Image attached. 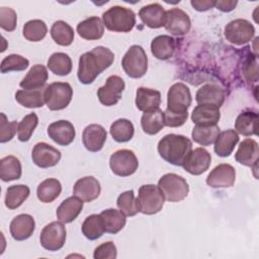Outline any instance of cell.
<instances>
[{
    "label": "cell",
    "instance_id": "cell-1",
    "mask_svg": "<svg viewBox=\"0 0 259 259\" xmlns=\"http://www.w3.org/2000/svg\"><path fill=\"white\" fill-rule=\"evenodd\" d=\"M114 61V54L105 47H96L84 53L79 59L77 76L82 84H91L98 75L109 68Z\"/></svg>",
    "mask_w": 259,
    "mask_h": 259
},
{
    "label": "cell",
    "instance_id": "cell-2",
    "mask_svg": "<svg viewBox=\"0 0 259 259\" xmlns=\"http://www.w3.org/2000/svg\"><path fill=\"white\" fill-rule=\"evenodd\" d=\"M157 149L166 162L181 166L187 154L192 150V143L185 136L169 134L159 141Z\"/></svg>",
    "mask_w": 259,
    "mask_h": 259
},
{
    "label": "cell",
    "instance_id": "cell-3",
    "mask_svg": "<svg viewBox=\"0 0 259 259\" xmlns=\"http://www.w3.org/2000/svg\"><path fill=\"white\" fill-rule=\"evenodd\" d=\"M104 26L115 32H128L136 24L135 12L123 6H112L102 14Z\"/></svg>",
    "mask_w": 259,
    "mask_h": 259
},
{
    "label": "cell",
    "instance_id": "cell-4",
    "mask_svg": "<svg viewBox=\"0 0 259 259\" xmlns=\"http://www.w3.org/2000/svg\"><path fill=\"white\" fill-rule=\"evenodd\" d=\"M191 104L189 88L181 82L174 83L167 93V108L165 113L188 116L187 109Z\"/></svg>",
    "mask_w": 259,
    "mask_h": 259
},
{
    "label": "cell",
    "instance_id": "cell-5",
    "mask_svg": "<svg viewBox=\"0 0 259 259\" xmlns=\"http://www.w3.org/2000/svg\"><path fill=\"white\" fill-rule=\"evenodd\" d=\"M165 197L161 189L154 184L142 185L139 189L137 204L139 212L144 214H155L164 205Z\"/></svg>",
    "mask_w": 259,
    "mask_h": 259
},
{
    "label": "cell",
    "instance_id": "cell-6",
    "mask_svg": "<svg viewBox=\"0 0 259 259\" xmlns=\"http://www.w3.org/2000/svg\"><path fill=\"white\" fill-rule=\"evenodd\" d=\"M158 187L161 189L165 199L170 202H177L184 199L189 191L187 181L175 173L163 175L159 179Z\"/></svg>",
    "mask_w": 259,
    "mask_h": 259
},
{
    "label": "cell",
    "instance_id": "cell-7",
    "mask_svg": "<svg viewBox=\"0 0 259 259\" xmlns=\"http://www.w3.org/2000/svg\"><path fill=\"white\" fill-rule=\"evenodd\" d=\"M121 66L125 74L131 78H141L148 70V57L141 46H132L121 60Z\"/></svg>",
    "mask_w": 259,
    "mask_h": 259
},
{
    "label": "cell",
    "instance_id": "cell-8",
    "mask_svg": "<svg viewBox=\"0 0 259 259\" xmlns=\"http://www.w3.org/2000/svg\"><path fill=\"white\" fill-rule=\"evenodd\" d=\"M73 97V89L67 82H54L45 88V101L49 109L66 108Z\"/></svg>",
    "mask_w": 259,
    "mask_h": 259
},
{
    "label": "cell",
    "instance_id": "cell-9",
    "mask_svg": "<svg viewBox=\"0 0 259 259\" xmlns=\"http://www.w3.org/2000/svg\"><path fill=\"white\" fill-rule=\"evenodd\" d=\"M109 167L115 175L126 177L137 171L139 161L132 150L121 149L112 153L109 158Z\"/></svg>",
    "mask_w": 259,
    "mask_h": 259
},
{
    "label": "cell",
    "instance_id": "cell-10",
    "mask_svg": "<svg viewBox=\"0 0 259 259\" xmlns=\"http://www.w3.org/2000/svg\"><path fill=\"white\" fill-rule=\"evenodd\" d=\"M255 34L253 24L246 19H235L230 21L225 27L227 40L236 46H242L252 40Z\"/></svg>",
    "mask_w": 259,
    "mask_h": 259
},
{
    "label": "cell",
    "instance_id": "cell-11",
    "mask_svg": "<svg viewBox=\"0 0 259 259\" xmlns=\"http://www.w3.org/2000/svg\"><path fill=\"white\" fill-rule=\"evenodd\" d=\"M67 231L62 222H52L41 230L40 245L48 251H58L66 242Z\"/></svg>",
    "mask_w": 259,
    "mask_h": 259
},
{
    "label": "cell",
    "instance_id": "cell-12",
    "mask_svg": "<svg viewBox=\"0 0 259 259\" xmlns=\"http://www.w3.org/2000/svg\"><path fill=\"white\" fill-rule=\"evenodd\" d=\"M125 88L122 78L116 75H111L106 79V82L97 90V97L101 104L105 106L115 105L121 98Z\"/></svg>",
    "mask_w": 259,
    "mask_h": 259
},
{
    "label": "cell",
    "instance_id": "cell-13",
    "mask_svg": "<svg viewBox=\"0 0 259 259\" xmlns=\"http://www.w3.org/2000/svg\"><path fill=\"white\" fill-rule=\"evenodd\" d=\"M210 162V154L203 148H196L187 154L181 166L192 175H200L209 168Z\"/></svg>",
    "mask_w": 259,
    "mask_h": 259
},
{
    "label": "cell",
    "instance_id": "cell-14",
    "mask_svg": "<svg viewBox=\"0 0 259 259\" xmlns=\"http://www.w3.org/2000/svg\"><path fill=\"white\" fill-rule=\"evenodd\" d=\"M164 27L174 35L186 34L191 27V21L186 12L179 8H172L166 11Z\"/></svg>",
    "mask_w": 259,
    "mask_h": 259
},
{
    "label": "cell",
    "instance_id": "cell-15",
    "mask_svg": "<svg viewBox=\"0 0 259 259\" xmlns=\"http://www.w3.org/2000/svg\"><path fill=\"white\" fill-rule=\"evenodd\" d=\"M32 162L40 168H49L57 165L61 160V152L53 146L40 142L34 145L31 152Z\"/></svg>",
    "mask_w": 259,
    "mask_h": 259
},
{
    "label": "cell",
    "instance_id": "cell-16",
    "mask_svg": "<svg viewBox=\"0 0 259 259\" xmlns=\"http://www.w3.org/2000/svg\"><path fill=\"white\" fill-rule=\"evenodd\" d=\"M235 180V168L230 164H220L210 171L206 178V183L212 188H227L233 186Z\"/></svg>",
    "mask_w": 259,
    "mask_h": 259
},
{
    "label": "cell",
    "instance_id": "cell-17",
    "mask_svg": "<svg viewBox=\"0 0 259 259\" xmlns=\"http://www.w3.org/2000/svg\"><path fill=\"white\" fill-rule=\"evenodd\" d=\"M101 191L99 181L93 176H85L76 181L73 187V193L83 202H90L96 199Z\"/></svg>",
    "mask_w": 259,
    "mask_h": 259
},
{
    "label": "cell",
    "instance_id": "cell-18",
    "mask_svg": "<svg viewBox=\"0 0 259 259\" xmlns=\"http://www.w3.org/2000/svg\"><path fill=\"white\" fill-rule=\"evenodd\" d=\"M49 137L60 146L70 145L76 136L74 125L68 120H57L48 127Z\"/></svg>",
    "mask_w": 259,
    "mask_h": 259
},
{
    "label": "cell",
    "instance_id": "cell-19",
    "mask_svg": "<svg viewBox=\"0 0 259 259\" xmlns=\"http://www.w3.org/2000/svg\"><path fill=\"white\" fill-rule=\"evenodd\" d=\"M107 133L100 124L87 125L82 134V142L84 147L90 152H98L103 148L106 141Z\"/></svg>",
    "mask_w": 259,
    "mask_h": 259
},
{
    "label": "cell",
    "instance_id": "cell-20",
    "mask_svg": "<svg viewBox=\"0 0 259 259\" xmlns=\"http://www.w3.org/2000/svg\"><path fill=\"white\" fill-rule=\"evenodd\" d=\"M34 219L27 213L16 215L10 223V234L16 241H23L28 239L34 232Z\"/></svg>",
    "mask_w": 259,
    "mask_h": 259
},
{
    "label": "cell",
    "instance_id": "cell-21",
    "mask_svg": "<svg viewBox=\"0 0 259 259\" xmlns=\"http://www.w3.org/2000/svg\"><path fill=\"white\" fill-rule=\"evenodd\" d=\"M258 157H259V147L257 142L252 139L244 140L240 144L235 154V159L238 163L251 167L254 169V171L257 170Z\"/></svg>",
    "mask_w": 259,
    "mask_h": 259
},
{
    "label": "cell",
    "instance_id": "cell-22",
    "mask_svg": "<svg viewBox=\"0 0 259 259\" xmlns=\"http://www.w3.org/2000/svg\"><path fill=\"white\" fill-rule=\"evenodd\" d=\"M139 16L148 27L159 28L165 24L166 11L159 3H151L140 9Z\"/></svg>",
    "mask_w": 259,
    "mask_h": 259
},
{
    "label": "cell",
    "instance_id": "cell-23",
    "mask_svg": "<svg viewBox=\"0 0 259 259\" xmlns=\"http://www.w3.org/2000/svg\"><path fill=\"white\" fill-rule=\"evenodd\" d=\"M195 100L198 104L221 107L225 101V90L215 84H205L197 90Z\"/></svg>",
    "mask_w": 259,
    "mask_h": 259
},
{
    "label": "cell",
    "instance_id": "cell-24",
    "mask_svg": "<svg viewBox=\"0 0 259 259\" xmlns=\"http://www.w3.org/2000/svg\"><path fill=\"white\" fill-rule=\"evenodd\" d=\"M161 103V93L158 90L139 87L136 94V106L144 112L153 111L159 108Z\"/></svg>",
    "mask_w": 259,
    "mask_h": 259
},
{
    "label": "cell",
    "instance_id": "cell-25",
    "mask_svg": "<svg viewBox=\"0 0 259 259\" xmlns=\"http://www.w3.org/2000/svg\"><path fill=\"white\" fill-rule=\"evenodd\" d=\"M76 29L82 38L87 40H95L103 36L104 24L101 18L97 16H91L79 22Z\"/></svg>",
    "mask_w": 259,
    "mask_h": 259
},
{
    "label": "cell",
    "instance_id": "cell-26",
    "mask_svg": "<svg viewBox=\"0 0 259 259\" xmlns=\"http://www.w3.org/2000/svg\"><path fill=\"white\" fill-rule=\"evenodd\" d=\"M220 107L207 104H198L191 113V119L196 125H212L220 120Z\"/></svg>",
    "mask_w": 259,
    "mask_h": 259
},
{
    "label": "cell",
    "instance_id": "cell-27",
    "mask_svg": "<svg viewBox=\"0 0 259 259\" xmlns=\"http://www.w3.org/2000/svg\"><path fill=\"white\" fill-rule=\"evenodd\" d=\"M49 78L48 70L44 65L36 64L30 68L26 76L20 81L19 85L25 90H35L44 88Z\"/></svg>",
    "mask_w": 259,
    "mask_h": 259
},
{
    "label": "cell",
    "instance_id": "cell-28",
    "mask_svg": "<svg viewBox=\"0 0 259 259\" xmlns=\"http://www.w3.org/2000/svg\"><path fill=\"white\" fill-rule=\"evenodd\" d=\"M83 208V201L77 196L66 198L57 208V218L63 224L73 222L81 212Z\"/></svg>",
    "mask_w": 259,
    "mask_h": 259
},
{
    "label": "cell",
    "instance_id": "cell-29",
    "mask_svg": "<svg viewBox=\"0 0 259 259\" xmlns=\"http://www.w3.org/2000/svg\"><path fill=\"white\" fill-rule=\"evenodd\" d=\"M175 49V39L170 35H158L151 42V52L158 60L165 61L170 59L174 55Z\"/></svg>",
    "mask_w": 259,
    "mask_h": 259
},
{
    "label": "cell",
    "instance_id": "cell-30",
    "mask_svg": "<svg viewBox=\"0 0 259 259\" xmlns=\"http://www.w3.org/2000/svg\"><path fill=\"white\" fill-rule=\"evenodd\" d=\"M239 142V135L235 130H227L219 134L214 141L213 150L220 157H229Z\"/></svg>",
    "mask_w": 259,
    "mask_h": 259
},
{
    "label": "cell",
    "instance_id": "cell-31",
    "mask_svg": "<svg viewBox=\"0 0 259 259\" xmlns=\"http://www.w3.org/2000/svg\"><path fill=\"white\" fill-rule=\"evenodd\" d=\"M141 126L147 135H156L165 126L164 112L161 109H156L149 112H144L141 117Z\"/></svg>",
    "mask_w": 259,
    "mask_h": 259
},
{
    "label": "cell",
    "instance_id": "cell-32",
    "mask_svg": "<svg viewBox=\"0 0 259 259\" xmlns=\"http://www.w3.org/2000/svg\"><path fill=\"white\" fill-rule=\"evenodd\" d=\"M258 114L256 111L246 110L241 112L235 121V131L245 137L257 134Z\"/></svg>",
    "mask_w": 259,
    "mask_h": 259
},
{
    "label": "cell",
    "instance_id": "cell-33",
    "mask_svg": "<svg viewBox=\"0 0 259 259\" xmlns=\"http://www.w3.org/2000/svg\"><path fill=\"white\" fill-rule=\"evenodd\" d=\"M100 215L103 220L106 233L116 234L120 230H122L123 227L125 226V223H126L125 215L118 209L107 208L101 211Z\"/></svg>",
    "mask_w": 259,
    "mask_h": 259
},
{
    "label": "cell",
    "instance_id": "cell-34",
    "mask_svg": "<svg viewBox=\"0 0 259 259\" xmlns=\"http://www.w3.org/2000/svg\"><path fill=\"white\" fill-rule=\"evenodd\" d=\"M62 191V185L56 178H48L40 182L36 189L37 198L44 203L53 202Z\"/></svg>",
    "mask_w": 259,
    "mask_h": 259
},
{
    "label": "cell",
    "instance_id": "cell-35",
    "mask_svg": "<svg viewBox=\"0 0 259 259\" xmlns=\"http://www.w3.org/2000/svg\"><path fill=\"white\" fill-rule=\"evenodd\" d=\"M15 99L19 104L27 108L41 107L46 103L45 89L41 88L35 90H18L15 93Z\"/></svg>",
    "mask_w": 259,
    "mask_h": 259
},
{
    "label": "cell",
    "instance_id": "cell-36",
    "mask_svg": "<svg viewBox=\"0 0 259 259\" xmlns=\"http://www.w3.org/2000/svg\"><path fill=\"white\" fill-rule=\"evenodd\" d=\"M21 163L15 156H6L0 160V178L3 181L17 180L21 177Z\"/></svg>",
    "mask_w": 259,
    "mask_h": 259
},
{
    "label": "cell",
    "instance_id": "cell-37",
    "mask_svg": "<svg viewBox=\"0 0 259 259\" xmlns=\"http://www.w3.org/2000/svg\"><path fill=\"white\" fill-rule=\"evenodd\" d=\"M29 187L24 184L11 185L6 189L5 205L9 209H15L19 207L29 196Z\"/></svg>",
    "mask_w": 259,
    "mask_h": 259
},
{
    "label": "cell",
    "instance_id": "cell-38",
    "mask_svg": "<svg viewBox=\"0 0 259 259\" xmlns=\"http://www.w3.org/2000/svg\"><path fill=\"white\" fill-rule=\"evenodd\" d=\"M109 133L112 139L118 143H125L132 140L135 134V127L132 121L126 118H119L110 125Z\"/></svg>",
    "mask_w": 259,
    "mask_h": 259
},
{
    "label": "cell",
    "instance_id": "cell-39",
    "mask_svg": "<svg viewBox=\"0 0 259 259\" xmlns=\"http://www.w3.org/2000/svg\"><path fill=\"white\" fill-rule=\"evenodd\" d=\"M220 133V127L217 124L195 125L191 132V137L195 143L201 146H209L214 143Z\"/></svg>",
    "mask_w": 259,
    "mask_h": 259
},
{
    "label": "cell",
    "instance_id": "cell-40",
    "mask_svg": "<svg viewBox=\"0 0 259 259\" xmlns=\"http://www.w3.org/2000/svg\"><path fill=\"white\" fill-rule=\"evenodd\" d=\"M51 35L56 44L60 46H70L74 40V30L65 21L58 20L51 27Z\"/></svg>",
    "mask_w": 259,
    "mask_h": 259
},
{
    "label": "cell",
    "instance_id": "cell-41",
    "mask_svg": "<svg viewBox=\"0 0 259 259\" xmlns=\"http://www.w3.org/2000/svg\"><path fill=\"white\" fill-rule=\"evenodd\" d=\"M48 68L59 76H67L72 71L71 58L65 53H54L48 60Z\"/></svg>",
    "mask_w": 259,
    "mask_h": 259
},
{
    "label": "cell",
    "instance_id": "cell-42",
    "mask_svg": "<svg viewBox=\"0 0 259 259\" xmlns=\"http://www.w3.org/2000/svg\"><path fill=\"white\" fill-rule=\"evenodd\" d=\"M105 232L103 220L100 214H91L82 224V233L88 240H96Z\"/></svg>",
    "mask_w": 259,
    "mask_h": 259
},
{
    "label": "cell",
    "instance_id": "cell-43",
    "mask_svg": "<svg viewBox=\"0 0 259 259\" xmlns=\"http://www.w3.org/2000/svg\"><path fill=\"white\" fill-rule=\"evenodd\" d=\"M48 32V27L45 21L40 19H32L27 21L22 29L23 36L29 41H40L45 38Z\"/></svg>",
    "mask_w": 259,
    "mask_h": 259
},
{
    "label": "cell",
    "instance_id": "cell-44",
    "mask_svg": "<svg viewBox=\"0 0 259 259\" xmlns=\"http://www.w3.org/2000/svg\"><path fill=\"white\" fill-rule=\"evenodd\" d=\"M116 205L119 210L126 217H134L139 212L137 198L135 197L134 190H127L119 194L116 200Z\"/></svg>",
    "mask_w": 259,
    "mask_h": 259
},
{
    "label": "cell",
    "instance_id": "cell-45",
    "mask_svg": "<svg viewBox=\"0 0 259 259\" xmlns=\"http://www.w3.org/2000/svg\"><path fill=\"white\" fill-rule=\"evenodd\" d=\"M38 123L37 115L32 112L25 115L17 125V137L21 142H27Z\"/></svg>",
    "mask_w": 259,
    "mask_h": 259
},
{
    "label": "cell",
    "instance_id": "cell-46",
    "mask_svg": "<svg viewBox=\"0 0 259 259\" xmlns=\"http://www.w3.org/2000/svg\"><path fill=\"white\" fill-rule=\"evenodd\" d=\"M29 65V61L17 54H11L5 57L1 62V73H9L11 71H23Z\"/></svg>",
    "mask_w": 259,
    "mask_h": 259
},
{
    "label": "cell",
    "instance_id": "cell-47",
    "mask_svg": "<svg viewBox=\"0 0 259 259\" xmlns=\"http://www.w3.org/2000/svg\"><path fill=\"white\" fill-rule=\"evenodd\" d=\"M17 15L10 7L0 8V26L6 31H13L16 27Z\"/></svg>",
    "mask_w": 259,
    "mask_h": 259
},
{
    "label": "cell",
    "instance_id": "cell-48",
    "mask_svg": "<svg viewBox=\"0 0 259 259\" xmlns=\"http://www.w3.org/2000/svg\"><path fill=\"white\" fill-rule=\"evenodd\" d=\"M1 121H0V142L6 143L14 137L17 132L18 123L16 121H8L6 115L1 112Z\"/></svg>",
    "mask_w": 259,
    "mask_h": 259
},
{
    "label": "cell",
    "instance_id": "cell-49",
    "mask_svg": "<svg viewBox=\"0 0 259 259\" xmlns=\"http://www.w3.org/2000/svg\"><path fill=\"white\" fill-rule=\"evenodd\" d=\"M116 256V247L111 241L100 244L95 248L93 253L94 259H114Z\"/></svg>",
    "mask_w": 259,
    "mask_h": 259
},
{
    "label": "cell",
    "instance_id": "cell-50",
    "mask_svg": "<svg viewBox=\"0 0 259 259\" xmlns=\"http://www.w3.org/2000/svg\"><path fill=\"white\" fill-rule=\"evenodd\" d=\"M214 2L215 1H207V0H192L190 4L192 7L197 10V11H206L212 7H214Z\"/></svg>",
    "mask_w": 259,
    "mask_h": 259
},
{
    "label": "cell",
    "instance_id": "cell-51",
    "mask_svg": "<svg viewBox=\"0 0 259 259\" xmlns=\"http://www.w3.org/2000/svg\"><path fill=\"white\" fill-rule=\"evenodd\" d=\"M237 1H225V0H219L214 2V7H217L219 10L223 12H230L235 9L237 5Z\"/></svg>",
    "mask_w": 259,
    "mask_h": 259
}]
</instances>
